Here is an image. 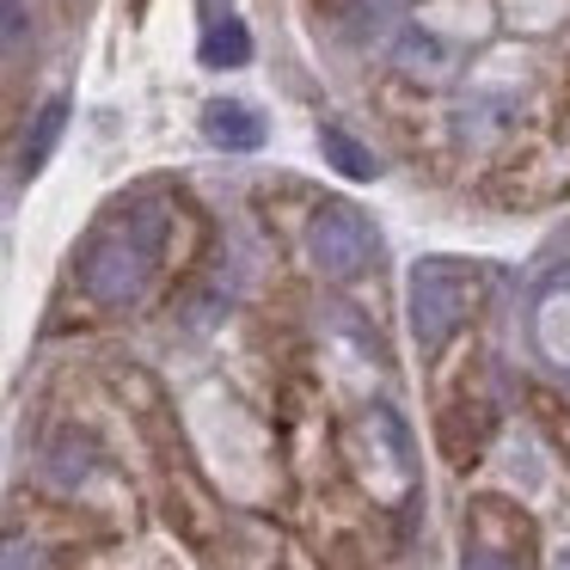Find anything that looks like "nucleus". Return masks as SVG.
<instances>
[{"label":"nucleus","instance_id":"f257e3e1","mask_svg":"<svg viewBox=\"0 0 570 570\" xmlns=\"http://www.w3.org/2000/svg\"><path fill=\"white\" fill-rule=\"evenodd\" d=\"M166 227H173L166 203H129V209H117L87 239V252H80V288L99 307H136L148 295L154 271H160Z\"/></svg>","mask_w":570,"mask_h":570},{"label":"nucleus","instance_id":"f03ea898","mask_svg":"<svg viewBox=\"0 0 570 570\" xmlns=\"http://www.w3.org/2000/svg\"><path fill=\"white\" fill-rule=\"evenodd\" d=\"M472 301H479V276L460 258H423L411 264V288H405V313H411V337L417 350H442L448 337L466 325Z\"/></svg>","mask_w":570,"mask_h":570},{"label":"nucleus","instance_id":"7ed1b4c3","mask_svg":"<svg viewBox=\"0 0 570 570\" xmlns=\"http://www.w3.org/2000/svg\"><path fill=\"white\" fill-rule=\"evenodd\" d=\"M374 222L362 209H350V203H320L307 222V252L313 264H320L325 276H337V283H356L362 271L374 264Z\"/></svg>","mask_w":570,"mask_h":570},{"label":"nucleus","instance_id":"20e7f679","mask_svg":"<svg viewBox=\"0 0 570 570\" xmlns=\"http://www.w3.org/2000/svg\"><path fill=\"white\" fill-rule=\"evenodd\" d=\"M203 136H209V148L252 154V148H264V117L239 99H209L203 105Z\"/></svg>","mask_w":570,"mask_h":570},{"label":"nucleus","instance_id":"39448f33","mask_svg":"<svg viewBox=\"0 0 570 570\" xmlns=\"http://www.w3.org/2000/svg\"><path fill=\"white\" fill-rule=\"evenodd\" d=\"M533 337H540L552 368H570V295L564 288H546L540 295V307H533Z\"/></svg>","mask_w":570,"mask_h":570},{"label":"nucleus","instance_id":"423d86ee","mask_svg":"<svg viewBox=\"0 0 570 570\" xmlns=\"http://www.w3.org/2000/svg\"><path fill=\"white\" fill-rule=\"evenodd\" d=\"M62 129H68V99L56 92V99H43V111H38V124H31L26 148H19V173H26V178H38L43 166H50L56 141H62Z\"/></svg>","mask_w":570,"mask_h":570},{"label":"nucleus","instance_id":"0eeeda50","mask_svg":"<svg viewBox=\"0 0 570 570\" xmlns=\"http://www.w3.org/2000/svg\"><path fill=\"white\" fill-rule=\"evenodd\" d=\"M320 154L337 178H356V185H374V178H381V160H374L350 129H320Z\"/></svg>","mask_w":570,"mask_h":570},{"label":"nucleus","instance_id":"6e6552de","mask_svg":"<svg viewBox=\"0 0 570 570\" xmlns=\"http://www.w3.org/2000/svg\"><path fill=\"white\" fill-rule=\"evenodd\" d=\"M197 56H203V68H246V62H252V31H246V19H215V26L203 31Z\"/></svg>","mask_w":570,"mask_h":570},{"label":"nucleus","instance_id":"1a4fd4ad","mask_svg":"<svg viewBox=\"0 0 570 570\" xmlns=\"http://www.w3.org/2000/svg\"><path fill=\"white\" fill-rule=\"evenodd\" d=\"M31 38V13L26 0H0V50H13V43Z\"/></svg>","mask_w":570,"mask_h":570},{"label":"nucleus","instance_id":"9d476101","mask_svg":"<svg viewBox=\"0 0 570 570\" xmlns=\"http://www.w3.org/2000/svg\"><path fill=\"white\" fill-rule=\"evenodd\" d=\"M0 570H50L31 540H0Z\"/></svg>","mask_w":570,"mask_h":570},{"label":"nucleus","instance_id":"9b49d317","mask_svg":"<svg viewBox=\"0 0 570 570\" xmlns=\"http://www.w3.org/2000/svg\"><path fill=\"white\" fill-rule=\"evenodd\" d=\"M460 570H509V558H503V552H491V546H472Z\"/></svg>","mask_w":570,"mask_h":570}]
</instances>
